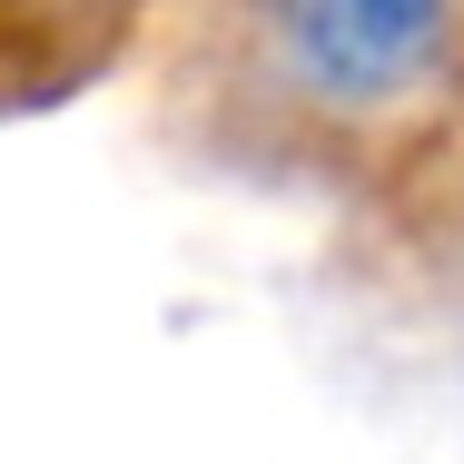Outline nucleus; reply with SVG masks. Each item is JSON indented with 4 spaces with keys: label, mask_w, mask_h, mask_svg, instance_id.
Segmentation results:
<instances>
[{
    "label": "nucleus",
    "mask_w": 464,
    "mask_h": 464,
    "mask_svg": "<svg viewBox=\"0 0 464 464\" xmlns=\"http://www.w3.org/2000/svg\"><path fill=\"white\" fill-rule=\"evenodd\" d=\"M277 40L326 90H395V80H415L435 60L445 20L425 0H316V10H286Z\"/></svg>",
    "instance_id": "nucleus-1"
}]
</instances>
